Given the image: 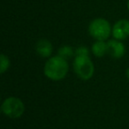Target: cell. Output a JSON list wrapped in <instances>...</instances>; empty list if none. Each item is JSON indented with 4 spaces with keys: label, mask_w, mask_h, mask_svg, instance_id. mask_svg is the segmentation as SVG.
Listing matches in <instances>:
<instances>
[{
    "label": "cell",
    "mask_w": 129,
    "mask_h": 129,
    "mask_svg": "<svg viewBox=\"0 0 129 129\" xmlns=\"http://www.w3.org/2000/svg\"><path fill=\"white\" fill-rule=\"evenodd\" d=\"M68 63L66 59L59 57H52L44 66V74L52 81H60L64 79L68 73Z\"/></svg>",
    "instance_id": "obj_1"
},
{
    "label": "cell",
    "mask_w": 129,
    "mask_h": 129,
    "mask_svg": "<svg viewBox=\"0 0 129 129\" xmlns=\"http://www.w3.org/2000/svg\"><path fill=\"white\" fill-rule=\"evenodd\" d=\"M88 32L96 41H105L112 32V28L109 21L105 19L97 18L89 24Z\"/></svg>",
    "instance_id": "obj_2"
},
{
    "label": "cell",
    "mask_w": 129,
    "mask_h": 129,
    "mask_svg": "<svg viewBox=\"0 0 129 129\" xmlns=\"http://www.w3.org/2000/svg\"><path fill=\"white\" fill-rule=\"evenodd\" d=\"M1 111L8 118H18L23 114L25 111V106L20 99L12 96L6 98L3 102Z\"/></svg>",
    "instance_id": "obj_3"
},
{
    "label": "cell",
    "mask_w": 129,
    "mask_h": 129,
    "mask_svg": "<svg viewBox=\"0 0 129 129\" xmlns=\"http://www.w3.org/2000/svg\"><path fill=\"white\" fill-rule=\"evenodd\" d=\"M75 74L81 80L88 81L94 74V64L89 57H75L74 61Z\"/></svg>",
    "instance_id": "obj_4"
},
{
    "label": "cell",
    "mask_w": 129,
    "mask_h": 129,
    "mask_svg": "<svg viewBox=\"0 0 129 129\" xmlns=\"http://www.w3.org/2000/svg\"><path fill=\"white\" fill-rule=\"evenodd\" d=\"M113 37L117 40H125L129 36V20H119L114 24L112 27Z\"/></svg>",
    "instance_id": "obj_5"
},
{
    "label": "cell",
    "mask_w": 129,
    "mask_h": 129,
    "mask_svg": "<svg viewBox=\"0 0 129 129\" xmlns=\"http://www.w3.org/2000/svg\"><path fill=\"white\" fill-rule=\"evenodd\" d=\"M125 48L119 40H111L107 43V53L114 58H120L125 55Z\"/></svg>",
    "instance_id": "obj_6"
},
{
    "label": "cell",
    "mask_w": 129,
    "mask_h": 129,
    "mask_svg": "<svg viewBox=\"0 0 129 129\" xmlns=\"http://www.w3.org/2000/svg\"><path fill=\"white\" fill-rule=\"evenodd\" d=\"M52 44L50 41L46 39H41L37 42L36 45V53L43 57H49L52 53Z\"/></svg>",
    "instance_id": "obj_7"
},
{
    "label": "cell",
    "mask_w": 129,
    "mask_h": 129,
    "mask_svg": "<svg viewBox=\"0 0 129 129\" xmlns=\"http://www.w3.org/2000/svg\"><path fill=\"white\" fill-rule=\"evenodd\" d=\"M92 52L97 57H104L107 53V43L104 41H96L92 45Z\"/></svg>",
    "instance_id": "obj_8"
},
{
    "label": "cell",
    "mask_w": 129,
    "mask_h": 129,
    "mask_svg": "<svg viewBox=\"0 0 129 129\" xmlns=\"http://www.w3.org/2000/svg\"><path fill=\"white\" fill-rule=\"evenodd\" d=\"M74 55H75V51L73 50L72 47L67 46V45H64L58 50V56L66 60L72 57Z\"/></svg>",
    "instance_id": "obj_9"
},
{
    "label": "cell",
    "mask_w": 129,
    "mask_h": 129,
    "mask_svg": "<svg viewBox=\"0 0 129 129\" xmlns=\"http://www.w3.org/2000/svg\"><path fill=\"white\" fill-rule=\"evenodd\" d=\"M10 67V60L6 55L1 54L0 56V73L4 74Z\"/></svg>",
    "instance_id": "obj_10"
},
{
    "label": "cell",
    "mask_w": 129,
    "mask_h": 129,
    "mask_svg": "<svg viewBox=\"0 0 129 129\" xmlns=\"http://www.w3.org/2000/svg\"><path fill=\"white\" fill-rule=\"evenodd\" d=\"M75 57H89L88 50L84 46H80L75 50Z\"/></svg>",
    "instance_id": "obj_11"
},
{
    "label": "cell",
    "mask_w": 129,
    "mask_h": 129,
    "mask_svg": "<svg viewBox=\"0 0 129 129\" xmlns=\"http://www.w3.org/2000/svg\"><path fill=\"white\" fill-rule=\"evenodd\" d=\"M125 74H126V77L129 79V67L126 69V72H125Z\"/></svg>",
    "instance_id": "obj_12"
},
{
    "label": "cell",
    "mask_w": 129,
    "mask_h": 129,
    "mask_svg": "<svg viewBox=\"0 0 129 129\" xmlns=\"http://www.w3.org/2000/svg\"><path fill=\"white\" fill-rule=\"evenodd\" d=\"M127 8H128V10H129V0L127 1Z\"/></svg>",
    "instance_id": "obj_13"
}]
</instances>
